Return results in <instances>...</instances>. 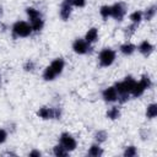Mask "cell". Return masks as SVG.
Instances as JSON below:
<instances>
[{"label":"cell","instance_id":"6da1fadb","mask_svg":"<svg viewBox=\"0 0 157 157\" xmlns=\"http://www.w3.org/2000/svg\"><path fill=\"white\" fill-rule=\"evenodd\" d=\"M12 36L15 38H26L32 34V27L26 21H16L11 27Z\"/></svg>","mask_w":157,"mask_h":157},{"label":"cell","instance_id":"7a4b0ae2","mask_svg":"<svg viewBox=\"0 0 157 157\" xmlns=\"http://www.w3.org/2000/svg\"><path fill=\"white\" fill-rule=\"evenodd\" d=\"M117 54L112 48H103L98 54V63L102 67H108L115 61Z\"/></svg>","mask_w":157,"mask_h":157},{"label":"cell","instance_id":"3957f363","mask_svg":"<svg viewBox=\"0 0 157 157\" xmlns=\"http://www.w3.org/2000/svg\"><path fill=\"white\" fill-rule=\"evenodd\" d=\"M135 83H136V80L132 76H126L123 81L117 82L114 85V87H115L118 94H130Z\"/></svg>","mask_w":157,"mask_h":157},{"label":"cell","instance_id":"277c9868","mask_svg":"<svg viewBox=\"0 0 157 157\" xmlns=\"http://www.w3.org/2000/svg\"><path fill=\"white\" fill-rule=\"evenodd\" d=\"M59 141H60V145L69 152L74 151L76 148V146H77V142H76L75 137L69 132H63L60 135V137H59Z\"/></svg>","mask_w":157,"mask_h":157},{"label":"cell","instance_id":"5b68a950","mask_svg":"<svg viewBox=\"0 0 157 157\" xmlns=\"http://www.w3.org/2000/svg\"><path fill=\"white\" fill-rule=\"evenodd\" d=\"M110 10H112L110 17H113L117 21H121L125 17V15H126L128 6L124 2H115L114 5L110 6Z\"/></svg>","mask_w":157,"mask_h":157},{"label":"cell","instance_id":"8992f818","mask_svg":"<svg viewBox=\"0 0 157 157\" xmlns=\"http://www.w3.org/2000/svg\"><path fill=\"white\" fill-rule=\"evenodd\" d=\"M72 50L76 53V54H80V55H83V54H87L90 50H91V44L87 43L85 39L82 38H76L74 42H72Z\"/></svg>","mask_w":157,"mask_h":157},{"label":"cell","instance_id":"52a82bcc","mask_svg":"<svg viewBox=\"0 0 157 157\" xmlns=\"http://www.w3.org/2000/svg\"><path fill=\"white\" fill-rule=\"evenodd\" d=\"M102 98L107 102V103H113L118 99V92L115 90L114 86H110V87H107L103 90L102 92Z\"/></svg>","mask_w":157,"mask_h":157},{"label":"cell","instance_id":"ba28073f","mask_svg":"<svg viewBox=\"0 0 157 157\" xmlns=\"http://www.w3.org/2000/svg\"><path fill=\"white\" fill-rule=\"evenodd\" d=\"M71 12H72V6L66 2V1H63L61 2V6H60V10H59V15L61 17V20L64 21H67L71 16Z\"/></svg>","mask_w":157,"mask_h":157},{"label":"cell","instance_id":"9c48e42d","mask_svg":"<svg viewBox=\"0 0 157 157\" xmlns=\"http://www.w3.org/2000/svg\"><path fill=\"white\" fill-rule=\"evenodd\" d=\"M137 50L144 55V56H148L151 55V53L153 52V44L150 40H142L139 45H137Z\"/></svg>","mask_w":157,"mask_h":157},{"label":"cell","instance_id":"30bf717a","mask_svg":"<svg viewBox=\"0 0 157 157\" xmlns=\"http://www.w3.org/2000/svg\"><path fill=\"white\" fill-rule=\"evenodd\" d=\"M49 66L53 69V71H54L56 75H60V74L63 72L64 67H65V61H64L63 58H56V59H54V60L50 63Z\"/></svg>","mask_w":157,"mask_h":157},{"label":"cell","instance_id":"8fae6325","mask_svg":"<svg viewBox=\"0 0 157 157\" xmlns=\"http://www.w3.org/2000/svg\"><path fill=\"white\" fill-rule=\"evenodd\" d=\"M87 43H90V44H92V43H94V42H97V39H98V29L96 28V27H92V28H90L87 32H86V34H85V38H83Z\"/></svg>","mask_w":157,"mask_h":157},{"label":"cell","instance_id":"7c38bea8","mask_svg":"<svg viewBox=\"0 0 157 157\" xmlns=\"http://www.w3.org/2000/svg\"><path fill=\"white\" fill-rule=\"evenodd\" d=\"M136 50V47H135V44H132V43H130V42H126V43H124V44H121L120 45V53L123 54V55H131Z\"/></svg>","mask_w":157,"mask_h":157},{"label":"cell","instance_id":"4fadbf2b","mask_svg":"<svg viewBox=\"0 0 157 157\" xmlns=\"http://www.w3.org/2000/svg\"><path fill=\"white\" fill-rule=\"evenodd\" d=\"M156 12H157L156 5H151V6H148V7L142 12V18L146 20V21H151V20L156 16Z\"/></svg>","mask_w":157,"mask_h":157},{"label":"cell","instance_id":"5bb4252c","mask_svg":"<svg viewBox=\"0 0 157 157\" xmlns=\"http://www.w3.org/2000/svg\"><path fill=\"white\" fill-rule=\"evenodd\" d=\"M102 155H103V150L99 146V144H97V142L91 145V147L88 148V156H91V157H99Z\"/></svg>","mask_w":157,"mask_h":157},{"label":"cell","instance_id":"9a60e30c","mask_svg":"<svg viewBox=\"0 0 157 157\" xmlns=\"http://www.w3.org/2000/svg\"><path fill=\"white\" fill-rule=\"evenodd\" d=\"M29 25H31V27H32V31L39 32V31H42L43 27H44V21H43V18H42V16H40V17L36 18V20L29 21Z\"/></svg>","mask_w":157,"mask_h":157},{"label":"cell","instance_id":"2e32d148","mask_svg":"<svg viewBox=\"0 0 157 157\" xmlns=\"http://www.w3.org/2000/svg\"><path fill=\"white\" fill-rule=\"evenodd\" d=\"M145 91H146V88L144 87V85L139 81H136V83H135V86H134V88H132V91H131V93L130 94H132L134 97H141L144 93H145Z\"/></svg>","mask_w":157,"mask_h":157},{"label":"cell","instance_id":"e0dca14e","mask_svg":"<svg viewBox=\"0 0 157 157\" xmlns=\"http://www.w3.org/2000/svg\"><path fill=\"white\" fill-rule=\"evenodd\" d=\"M157 115V104L156 103H151L146 107V118L148 119H153Z\"/></svg>","mask_w":157,"mask_h":157},{"label":"cell","instance_id":"ac0fdd59","mask_svg":"<svg viewBox=\"0 0 157 157\" xmlns=\"http://www.w3.org/2000/svg\"><path fill=\"white\" fill-rule=\"evenodd\" d=\"M26 13H27V16H28V20H29V21L36 20V18H38V17H40V16H42V15H40V12H39L36 7H32V6H28V7L26 9Z\"/></svg>","mask_w":157,"mask_h":157},{"label":"cell","instance_id":"d6986e66","mask_svg":"<svg viewBox=\"0 0 157 157\" xmlns=\"http://www.w3.org/2000/svg\"><path fill=\"white\" fill-rule=\"evenodd\" d=\"M129 18H130V21H131V23H134V25H140V22L144 20L142 18V12L141 11H139V10H136V11H134V12H131L130 13V16H129Z\"/></svg>","mask_w":157,"mask_h":157},{"label":"cell","instance_id":"ffe728a7","mask_svg":"<svg viewBox=\"0 0 157 157\" xmlns=\"http://www.w3.org/2000/svg\"><path fill=\"white\" fill-rule=\"evenodd\" d=\"M58 75L53 71V69L48 65L45 69H44V71H43V78L45 80V81H53L55 77H56Z\"/></svg>","mask_w":157,"mask_h":157},{"label":"cell","instance_id":"44dd1931","mask_svg":"<svg viewBox=\"0 0 157 157\" xmlns=\"http://www.w3.org/2000/svg\"><path fill=\"white\" fill-rule=\"evenodd\" d=\"M120 117V109L118 107H112L107 112V118L110 120H117Z\"/></svg>","mask_w":157,"mask_h":157},{"label":"cell","instance_id":"7402d4cb","mask_svg":"<svg viewBox=\"0 0 157 157\" xmlns=\"http://www.w3.org/2000/svg\"><path fill=\"white\" fill-rule=\"evenodd\" d=\"M107 139H108V134H107L105 130H98V131H96V134H94V140H96L97 144L105 142Z\"/></svg>","mask_w":157,"mask_h":157},{"label":"cell","instance_id":"603a6c76","mask_svg":"<svg viewBox=\"0 0 157 157\" xmlns=\"http://www.w3.org/2000/svg\"><path fill=\"white\" fill-rule=\"evenodd\" d=\"M53 153H54L56 157H65V156L69 155V151H66L60 144H58V145H55V146L53 147Z\"/></svg>","mask_w":157,"mask_h":157},{"label":"cell","instance_id":"cb8c5ba5","mask_svg":"<svg viewBox=\"0 0 157 157\" xmlns=\"http://www.w3.org/2000/svg\"><path fill=\"white\" fill-rule=\"evenodd\" d=\"M123 155H124V157H135V156L137 155V150H136L135 146L130 145V146H126V147H125Z\"/></svg>","mask_w":157,"mask_h":157},{"label":"cell","instance_id":"d4e9b609","mask_svg":"<svg viewBox=\"0 0 157 157\" xmlns=\"http://www.w3.org/2000/svg\"><path fill=\"white\" fill-rule=\"evenodd\" d=\"M110 13H112V10H110V6L109 5H103L101 9H99V15L107 20L108 17H110Z\"/></svg>","mask_w":157,"mask_h":157},{"label":"cell","instance_id":"484cf974","mask_svg":"<svg viewBox=\"0 0 157 157\" xmlns=\"http://www.w3.org/2000/svg\"><path fill=\"white\" fill-rule=\"evenodd\" d=\"M140 82L144 85V87H145L146 90L151 88V86H152V80H151V77H150L148 75H142L141 78H140Z\"/></svg>","mask_w":157,"mask_h":157},{"label":"cell","instance_id":"4316f807","mask_svg":"<svg viewBox=\"0 0 157 157\" xmlns=\"http://www.w3.org/2000/svg\"><path fill=\"white\" fill-rule=\"evenodd\" d=\"M136 29H137V25L131 23V25H129V26H126V27H125L124 33H125V36H126L128 38H130V37L136 32Z\"/></svg>","mask_w":157,"mask_h":157},{"label":"cell","instance_id":"83f0119b","mask_svg":"<svg viewBox=\"0 0 157 157\" xmlns=\"http://www.w3.org/2000/svg\"><path fill=\"white\" fill-rule=\"evenodd\" d=\"M34 69H36V63L33 61V60H27L25 64H23V70L26 71V72H32V71H34Z\"/></svg>","mask_w":157,"mask_h":157},{"label":"cell","instance_id":"f1b7e54d","mask_svg":"<svg viewBox=\"0 0 157 157\" xmlns=\"http://www.w3.org/2000/svg\"><path fill=\"white\" fill-rule=\"evenodd\" d=\"M64 1H66L71 6H76V7H83L86 5V0H64Z\"/></svg>","mask_w":157,"mask_h":157},{"label":"cell","instance_id":"f546056e","mask_svg":"<svg viewBox=\"0 0 157 157\" xmlns=\"http://www.w3.org/2000/svg\"><path fill=\"white\" fill-rule=\"evenodd\" d=\"M6 139H7V131L5 129L0 128V145L4 144L6 141Z\"/></svg>","mask_w":157,"mask_h":157},{"label":"cell","instance_id":"4dcf8cb0","mask_svg":"<svg viewBox=\"0 0 157 157\" xmlns=\"http://www.w3.org/2000/svg\"><path fill=\"white\" fill-rule=\"evenodd\" d=\"M28 156H31V157H39V156H42V152L38 151V150H32V151L28 153Z\"/></svg>","mask_w":157,"mask_h":157},{"label":"cell","instance_id":"1f68e13d","mask_svg":"<svg viewBox=\"0 0 157 157\" xmlns=\"http://www.w3.org/2000/svg\"><path fill=\"white\" fill-rule=\"evenodd\" d=\"M1 85H2V75L0 72V87H1Z\"/></svg>","mask_w":157,"mask_h":157},{"label":"cell","instance_id":"d6a6232c","mask_svg":"<svg viewBox=\"0 0 157 157\" xmlns=\"http://www.w3.org/2000/svg\"><path fill=\"white\" fill-rule=\"evenodd\" d=\"M1 15H2V7L0 6V17H1Z\"/></svg>","mask_w":157,"mask_h":157}]
</instances>
